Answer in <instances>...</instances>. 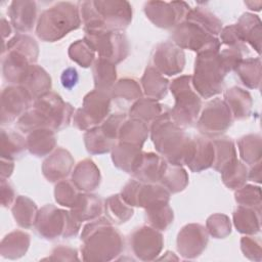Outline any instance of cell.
<instances>
[{
	"label": "cell",
	"instance_id": "1",
	"mask_svg": "<svg viewBox=\"0 0 262 262\" xmlns=\"http://www.w3.org/2000/svg\"><path fill=\"white\" fill-rule=\"evenodd\" d=\"M74 107L55 92H47L34 100L33 105L16 122L17 128L30 133L36 129L48 128L55 132L69 126Z\"/></svg>",
	"mask_w": 262,
	"mask_h": 262
},
{
	"label": "cell",
	"instance_id": "2",
	"mask_svg": "<svg viewBox=\"0 0 262 262\" xmlns=\"http://www.w3.org/2000/svg\"><path fill=\"white\" fill-rule=\"evenodd\" d=\"M81 253L85 261H110L124 251L123 234L106 218L100 217L86 224L81 233Z\"/></svg>",
	"mask_w": 262,
	"mask_h": 262
},
{
	"label": "cell",
	"instance_id": "3",
	"mask_svg": "<svg viewBox=\"0 0 262 262\" xmlns=\"http://www.w3.org/2000/svg\"><path fill=\"white\" fill-rule=\"evenodd\" d=\"M150 137L157 151L173 165H186L192 139L177 125L167 110L150 123Z\"/></svg>",
	"mask_w": 262,
	"mask_h": 262
},
{
	"label": "cell",
	"instance_id": "4",
	"mask_svg": "<svg viewBox=\"0 0 262 262\" xmlns=\"http://www.w3.org/2000/svg\"><path fill=\"white\" fill-rule=\"evenodd\" d=\"M78 5L85 31L121 32L132 20V6L128 1H83Z\"/></svg>",
	"mask_w": 262,
	"mask_h": 262
},
{
	"label": "cell",
	"instance_id": "5",
	"mask_svg": "<svg viewBox=\"0 0 262 262\" xmlns=\"http://www.w3.org/2000/svg\"><path fill=\"white\" fill-rule=\"evenodd\" d=\"M39 46L34 38L17 33L2 50V73L4 79L19 85L29 68L37 61Z\"/></svg>",
	"mask_w": 262,
	"mask_h": 262
},
{
	"label": "cell",
	"instance_id": "6",
	"mask_svg": "<svg viewBox=\"0 0 262 262\" xmlns=\"http://www.w3.org/2000/svg\"><path fill=\"white\" fill-rule=\"evenodd\" d=\"M79 5L60 1L45 9L39 16L36 34L46 42H54L81 27Z\"/></svg>",
	"mask_w": 262,
	"mask_h": 262
},
{
	"label": "cell",
	"instance_id": "7",
	"mask_svg": "<svg viewBox=\"0 0 262 262\" xmlns=\"http://www.w3.org/2000/svg\"><path fill=\"white\" fill-rule=\"evenodd\" d=\"M219 51L207 50L196 55L191 82L201 97L210 98L223 90L224 78L228 71L221 59Z\"/></svg>",
	"mask_w": 262,
	"mask_h": 262
},
{
	"label": "cell",
	"instance_id": "8",
	"mask_svg": "<svg viewBox=\"0 0 262 262\" xmlns=\"http://www.w3.org/2000/svg\"><path fill=\"white\" fill-rule=\"evenodd\" d=\"M170 90L175 98V104L170 110L173 121L182 128L196 123L201 107V96L192 86L191 76L184 75L176 78L170 84Z\"/></svg>",
	"mask_w": 262,
	"mask_h": 262
},
{
	"label": "cell",
	"instance_id": "9",
	"mask_svg": "<svg viewBox=\"0 0 262 262\" xmlns=\"http://www.w3.org/2000/svg\"><path fill=\"white\" fill-rule=\"evenodd\" d=\"M81 222L71 212L54 205H46L38 211L35 222L36 232L43 238L52 241L58 237L71 238L80 230Z\"/></svg>",
	"mask_w": 262,
	"mask_h": 262
},
{
	"label": "cell",
	"instance_id": "10",
	"mask_svg": "<svg viewBox=\"0 0 262 262\" xmlns=\"http://www.w3.org/2000/svg\"><path fill=\"white\" fill-rule=\"evenodd\" d=\"M112 105L111 91L94 89L88 92L73 116L74 125L83 131L99 126L110 116Z\"/></svg>",
	"mask_w": 262,
	"mask_h": 262
},
{
	"label": "cell",
	"instance_id": "11",
	"mask_svg": "<svg viewBox=\"0 0 262 262\" xmlns=\"http://www.w3.org/2000/svg\"><path fill=\"white\" fill-rule=\"evenodd\" d=\"M84 39L100 58L114 64L124 60L129 53V43L125 34L113 31H85Z\"/></svg>",
	"mask_w": 262,
	"mask_h": 262
},
{
	"label": "cell",
	"instance_id": "12",
	"mask_svg": "<svg viewBox=\"0 0 262 262\" xmlns=\"http://www.w3.org/2000/svg\"><path fill=\"white\" fill-rule=\"evenodd\" d=\"M172 40L179 48L189 49L196 53L207 50L219 51L221 47V42L217 37L211 35L201 26L185 19L174 28Z\"/></svg>",
	"mask_w": 262,
	"mask_h": 262
},
{
	"label": "cell",
	"instance_id": "13",
	"mask_svg": "<svg viewBox=\"0 0 262 262\" xmlns=\"http://www.w3.org/2000/svg\"><path fill=\"white\" fill-rule=\"evenodd\" d=\"M122 198L130 205L149 209L159 205L169 204L170 192L156 183H144L136 179H130L121 191Z\"/></svg>",
	"mask_w": 262,
	"mask_h": 262
},
{
	"label": "cell",
	"instance_id": "14",
	"mask_svg": "<svg viewBox=\"0 0 262 262\" xmlns=\"http://www.w3.org/2000/svg\"><path fill=\"white\" fill-rule=\"evenodd\" d=\"M232 114L221 98H214L207 102L196 121V127L201 134L206 137L222 135L231 126Z\"/></svg>",
	"mask_w": 262,
	"mask_h": 262
},
{
	"label": "cell",
	"instance_id": "15",
	"mask_svg": "<svg viewBox=\"0 0 262 262\" xmlns=\"http://www.w3.org/2000/svg\"><path fill=\"white\" fill-rule=\"evenodd\" d=\"M189 5L184 1H148L144 4V13L157 27L162 29L175 28L185 19Z\"/></svg>",
	"mask_w": 262,
	"mask_h": 262
},
{
	"label": "cell",
	"instance_id": "16",
	"mask_svg": "<svg viewBox=\"0 0 262 262\" xmlns=\"http://www.w3.org/2000/svg\"><path fill=\"white\" fill-rule=\"evenodd\" d=\"M34 100L28 91L20 85L7 86L1 93V124L7 125L20 118L31 106Z\"/></svg>",
	"mask_w": 262,
	"mask_h": 262
},
{
	"label": "cell",
	"instance_id": "17",
	"mask_svg": "<svg viewBox=\"0 0 262 262\" xmlns=\"http://www.w3.org/2000/svg\"><path fill=\"white\" fill-rule=\"evenodd\" d=\"M129 242L133 254L142 261L156 259L164 246L162 233L151 226H142L134 230Z\"/></svg>",
	"mask_w": 262,
	"mask_h": 262
},
{
	"label": "cell",
	"instance_id": "18",
	"mask_svg": "<svg viewBox=\"0 0 262 262\" xmlns=\"http://www.w3.org/2000/svg\"><path fill=\"white\" fill-rule=\"evenodd\" d=\"M154 64L160 73L167 76H174L181 73L185 66L183 49L179 48L172 41L158 44L152 55Z\"/></svg>",
	"mask_w": 262,
	"mask_h": 262
},
{
	"label": "cell",
	"instance_id": "19",
	"mask_svg": "<svg viewBox=\"0 0 262 262\" xmlns=\"http://www.w3.org/2000/svg\"><path fill=\"white\" fill-rule=\"evenodd\" d=\"M208 231L201 224H187L177 235V250L186 259L200 256L208 244Z\"/></svg>",
	"mask_w": 262,
	"mask_h": 262
},
{
	"label": "cell",
	"instance_id": "20",
	"mask_svg": "<svg viewBox=\"0 0 262 262\" xmlns=\"http://www.w3.org/2000/svg\"><path fill=\"white\" fill-rule=\"evenodd\" d=\"M167 164L168 162L161 155L141 151L131 174L138 181L157 183L160 182Z\"/></svg>",
	"mask_w": 262,
	"mask_h": 262
},
{
	"label": "cell",
	"instance_id": "21",
	"mask_svg": "<svg viewBox=\"0 0 262 262\" xmlns=\"http://www.w3.org/2000/svg\"><path fill=\"white\" fill-rule=\"evenodd\" d=\"M74 163V159L70 151L62 147H57L43 162V175L50 182H59L70 175Z\"/></svg>",
	"mask_w": 262,
	"mask_h": 262
},
{
	"label": "cell",
	"instance_id": "22",
	"mask_svg": "<svg viewBox=\"0 0 262 262\" xmlns=\"http://www.w3.org/2000/svg\"><path fill=\"white\" fill-rule=\"evenodd\" d=\"M37 3L35 1L15 0L7 9L10 24L19 33H28L33 30L37 18Z\"/></svg>",
	"mask_w": 262,
	"mask_h": 262
},
{
	"label": "cell",
	"instance_id": "23",
	"mask_svg": "<svg viewBox=\"0 0 262 262\" xmlns=\"http://www.w3.org/2000/svg\"><path fill=\"white\" fill-rule=\"evenodd\" d=\"M215 160V147L208 137H194L191 141V149L186 165L191 172L200 173L213 166Z\"/></svg>",
	"mask_w": 262,
	"mask_h": 262
},
{
	"label": "cell",
	"instance_id": "24",
	"mask_svg": "<svg viewBox=\"0 0 262 262\" xmlns=\"http://www.w3.org/2000/svg\"><path fill=\"white\" fill-rule=\"evenodd\" d=\"M72 181L80 191L91 192L100 184V172L90 159L80 161L72 173Z\"/></svg>",
	"mask_w": 262,
	"mask_h": 262
},
{
	"label": "cell",
	"instance_id": "25",
	"mask_svg": "<svg viewBox=\"0 0 262 262\" xmlns=\"http://www.w3.org/2000/svg\"><path fill=\"white\" fill-rule=\"evenodd\" d=\"M103 209L104 203L98 195L89 192H80L71 208V213L78 221L83 222L98 218L103 213Z\"/></svg>",
	"mask_w": 262,
	"mask_h": 262
},
{
	"label": "cell",
	"instance_id": "26",
	"mask_svg": "<svg viewBox=\"0 0 262 262\" xmlns=\"http://www.w3.org/2000/svg\"><path fill=\"white\" fill-rule=\"evenodd\" d=\"M31 95L33 100L47 93L51 89V78L48 73L38 64H32L19 84Z\"/></svg>",
	"mask_w": 262,
	"mask_h": 262
},
{
	"label": "cell",
	"instance_id": "27",
	"mask_svg": "<svg viewBox=\"0 0 262 262\" xmlns=\"http://www.w3.org/2000/svg\"><path fill=\"white\" fill-rule=\"evenodd\" d=\"M142 96V88L138 81L124 78L115 83L111 89L112 100L120 107L133 104Z\"/></svg>",
	"mask_w": 262,
	"mask_h": 262
},
{
	"label": "cell",
	"instance_id": "28",
	"mask_svg": "<svg viewBox=\"0 0 262 262\" xmlns=\"http://www.w3.org/2000/svg\"><path fill=\"white\" fill-rule=\"evenodd\" d=\"M223 100L228 105L233 119L244 120L250 116L253 100L248 91L239 87H231L225 91Z\"/></svg>",
	"mask_w": 262,
	"mask_h": 262
},
{
	"label": "cell",
	"instance_id": "29",
	"mask_svg": "<svg viewBox=\"0 0 262 262\" xmlns=\"http://www.w3.org/2000/svg\"><path fill=\"white\" fill-rule=\"evenodd\" d=\"M29 151L36 157L49 155L56 146L55 131L48 128L36 129L29 133L27 137Z\"/></svg>",
	"mask_w": 262,
	"mask_h": 262
},
{
	"label": "cell",
	"instance_id": "30",
	"mask_svg": "<svg viewBox=\"0 0 262 262\" xmlns=\"http://www.w3.org/2000/svg\"><path fill=\"white\" fill-rule=\"evenodd\" d=\"M242 40L248 42L259 54L261 48V20L252 13H244L234 24Z\"/></svg>",
	"mask_w": 262,
	"mask_h": 262
},
{
	"label": "cell",
	"instance_id": "31",
	"mask_svg": "<svg viewBox=\"0 0 262 262\" xmlns=\"http://www.w3.org/2000/svg\"><path fill=\"white\" fill-rule=\"evenodd\" d=\"M148 124L138 119L130 118L126 119L125 122L122 124L119 131L118 141L142 148L143 143L148 137Z\"/></svg>",
	"mask_w": 262,
	"mask_h": 262
},
{
	"label": "cell",
	"instance_id": "32",
	"mask_svg": "<svg viewBox=\"0 0 262 262\" xmlns=\"http://www.w3.org/2000/svg\"><path fill=\"white\" fill-rule=\"evenodd\" d=\"M141 85L146 97L160 100L167 95L169 81L156 68L148 67L141 78Z\"/></svg>",
	"mask_w": 262,
	"mask_h": 262
},
{
	"label": "cell",
	"instance_id": "33",
	"mask_svg": "<svg viewBox=\"0 0 262 262\" xmlns=\"http://www.w3.org/2000/svg\"><path fill=\"white\" fill-rule=\"evenodd\" d=\"M233 223L241 233L255 234L261 228V211L238 205L233 211Z\"/></svg>",
	"mask_w": 262,
	"mask_h": 262
},
{
	"label": "cell",
	"instance_id": "34",
	"mask_svg": "<svg viewBox=\"0 0 262 262\" xmlns=\"http://www.w3.org/2000/svg\"><path fill=\"white\" fill-rule=\"evenodd\" d=\"M30 246V235L21 230H14L5 235L1 242L2 257L17 259L26 254Z\"/></svg>",
	"mask_w": 262,
	"mask_h": 262
},
{
	"label": "cell",
	"instance_id": "35",
	"mask_svg": "<svg viewBox=\"0 0 262 262\" xmlns=\"http://www.w3.org/2000/svg\"><path fill=\"white\" fill-rule=\"evenodd\" d=\"M105 217L113 224H123L127 222L134 213L132 206H130L121 195V193L110 195L104 201Z\"/></svg>",
	"mask_w": 262,
	"mask_h": 262
},
{
	"label": "cell",
	"instance_id": "36",
	"mask_svg": "<svg viewBox=\"0 0 262 262\" xmlns=\"http://www.w3.org/2000/svg\"><path fill=\"white\" fill-rule=\"evenodd\" d=\"M164 106L165 105L161 104L156 99L141 97L131 105L129 110V117L138 119L146 124H150L160 115L166 112V107Z\"/></svg>",
	"mask_w": 262,
	"mask_h": 262
},
{
	"label": "cell",
	"instance_id": "37",
	"mask_svg": "<svg viewBox=\"0 0 262 262\" xmlns=\"http://www.w3.org/2000/svg\"><path fill=\"white\" fill-rule=\"evenodd\" d=\"M92 73L95 89L111 91L117 79L116 64L98 57L92 64Z\"/></svg>",
	"mask_w": 262,
	"mask_h": 262
},
{
	"label": "cell",
	"instance_id": "38",
	"mask_svg": "<svg viewBox=\"0 0 262 262\" xmlns=\"http://www.w3.org/2000/svg\"><path fill=\"white\" fill-rule=\"evenodd\" d=\"M1 158L15 160L28 148L27 138L13 130H1Z\"/></svg>",
	"mask_w": 262,
	"mask_h": 262
},
{
	"label": "cell",
	"instance_id": "39",
	"mask_svg": "<svg viewBox=\"0 0 262 262\" xmlns=\"http://www.w3.org/2000/svg\"><path fill=\"white\" fill-rule=\"evenodd\" d=\"M141 151V147L119 142L112 149V160L118 169L131 174Z\"/></svg>",
	"mask_w": 262,
	"mask_h": 262
},
{
	"label": "cell",
	"instance_id": "40",
	"mask_svg": "<svg viewBox=\"0 0 262 262\" xmlns=\"http://www.w3.org/2000/svg\"><path fill=\"white\" fill-rule=\"evenodd\" d=\"M15 222L23 228H31L35 225L38 215L36 204L25 195H18L11 208Z\"/></svg>",
	"mask_w": 262,
	"mask_h": 262
},
{
	"label": "cell",
	"instance_id": "41",
	"mask_svg": "<svg viewBox=\"0 0 262 262\" xmlns=\"http://www.w3.org/2000/svg\"><path fill=\"white\" fill-rule=\"evenodd\" d=\"M215 147V160L213 168L222 172L226 167L237 160L234 142L229 137H220L212 140Z\"/></svg>",
	"mask_w": 262,
	"mask_h": 262
},
{
	"label": "cell",
	"instance_id": "42",
	"mask_svg": "<svg viewBox=\"0 0 262 262\" xmlns=\"http://www.w3.org/2000/svg\"><path fill=\"white\" fill-rule=\"evenodd\" d=\"M84 142L87 151L91 155H102L108 152L117 144V141L105 135L100 125L86 131L84 134Z\"/></svg>",
	"mask_w": 262,
	"mask_h": 262
},
{
	"label": "cell",
	"instance_id": "43",
	"mask_svg": "<svg viewBox=\"0 0 262 262\" xmlns=\"http://www.w3.org/2000/svg\"><path fill=\"white\" fill-rule=\"evenodd\" d=\"M185 20L201 26L215 37L218 36L222 30V21L205 7L196 6L194 8H190L185 16Z\"/></svg>",
	"mask_w": 262,
	"mask_h": 262
},
{
	"label": "cell",
	"instance_id": "44",
	"mask_svg": "<svg viewBox=\"0 0 262 262\" xmlns=\"http://www.w3.org/2000/svg\"><path fill=\"white\" fill-rule=\"evenodd\" d=\"M241 81L251 89H259L261 82V60L257 58L243 59L235 69Z\"/></svg>",
	"mask_w": 262,
	"mask_h": 262
},
{
	"label": "cell",
	"instance_id": "45",
	"mask_svg": "<svg viewBox=\"0 0 262 262\" xmlns=\"http://www.w3.org/2000/svg\"><path fill=\"white\" fill-rule=\"evenodd\" d=\"M160 182L170 193H176L187 186L188 175L182 166L168 163Z\"/></svg>",
	"mask_w": 262,
	"mask_h": 262
},
{
	"label": "cell",
	"instance_id": "46",
	"mask_svg": "<svg viewBox=\"0 0 262 262\" xmlns=\"http://www.w3.org/2000/svg\"><path fill=\"white\" fill-rule=\"evenodd\" d=\"M237 145L239 156L245 163L249 165H254L261 161L262 141L260 135L249 134L243 136L238 139Z\"/></svg>",
	"mask_w": 262,
	"mask_h": 262
},
{
	"label": "cell",
	"instance_id": "47",
	"mask_svg": "<svg viewBox=\"0 0 262 262\" xmlns=\"http://www.w3.org/2000/svg\"><path fill=\"white\" fill-rule=\"evenodd\" d=\"M145 218L149 226L157 230H166L173 222L174 214L169 204H163L146 209Z\"/></svg>",
	"mask_w": 262,
	"mask_h": 262
},
{
	"label": "cell",
	"instance_id": "48",
	"mask_svg": "<svg viewBox=\"0 0 262 262\" xmlns=\"http://www.w3.org/2000/svg\"><path fill=\"white\" fill-rule=\"evenodd\" d=\"M223 183L230 189H238L245 185L248 179V171L246 165L236 160L221 172Z\"/></svg>",
	"mask_w": 262,
	"mask_h": 262
},
{
	"label": "cell",
	"instance_id": "49",
	"mask_svg": "<svg viewBox=\"0 0 262 262\" xmlns=\"http://www.w3.org/2000/svg\"><path fill=\"white\" fill-rule=\"evenodd\" d=\"M70 58L83 68H89L95 60V51L85 40H77L69 48Z\"/></svg>",
	"mask_w": 262,
	"mask_h": 262
},
{
	"label": "cell",
	"instance_id": "50",
	"mask_svg": "<svg viewBox=\"0 0 262 262\" xmlns=\"http://www.w3.org/2000/svg\"><path fill=\"white\" fill-rule=\"evenodd\" d=\"M234 199L239 206L261 211V190L259 186L243 185L236 189Z\"/></svg>",
	"mask_w": 262,
	"mask_h": 262
},
{
	"label": "cell",
	"instance_id": "51",
	"mask_svg": "<svg viewBox=\"0 0 262 262\" xmlns=\"http://www.w3.org/2000/svg\"><path fill=\"white\" fill-rule=\"evenodd\" d=\"M80 190L72 180H61L56 183L54 188V198L57 204L63 207L72 208L75 204Z\"/></svg>",
	"mask_w": 262,
	"mask_h": 262
},
{
	"label": "cell",
	"instance_id": "52",
	"mask_svg": "<svg viewBox=\"0 0 262 262\" xmlns=\"http://www.w3.org/2000/svg\"><path fill=\"white\" fill-rule=\"evenodd\" d=\"M206 229L213 237L224 238L231 232L230 220L224 214H213L207 219Z\"/></svg>",
	"mask_w": 262,
	"mask_h": 262
},
{
	"label": "cell",
	"instance_id": "53",
	"mask_svg": "<svg viewBox=\"0 0 262 262\" xmlns=\"http://www.w3.org/2000/svg\"><path fill=\"white\" fill-rule=\"evenodd\" d=\"M126 119H127L126 114L115 113V114L110 115L103 121V123L100 125V127L106 136H108L111 139L117 141L118 137H119L120 128Z\"/></svg>",
	"mask_w": 262,
	"mask_h": 262
},
{
	"label": "cell",
	"instance_id": "54",
	"mask_svg": "<svg viewBox=\"0 0 262 262\" xmlns=\"http://www.w3.org/2000/svg\"><path fill=\"white\" fill-rule=\"evenodd\" d=\"M221 41L226 44L228 47H235L243 50L245 53H249L246 43L242 40L241 36L237 33V30L234 25L227 26L221 30Z\"/></svg>",
	"mask_w": 262,
	"mask_h": 262
},
{
	"label": "cell",
	"instance_id": "55",
	"mask_svg": "<svg viewBox=\"0 0 262 262\" xmlns=\"http://www.w3.org/2000/svg\"><path fill=\"white\" fill-rule=\"evenodd\" d=\"M241 248L244 255L251 260H261V239L254 236H244L241 239Z\"/></svg>",
	"mask_w": 262,
	"mask_h": 262
},
{
	"label": "cell",
	"instance_id": "56",
	"mask_svg": "<svg viewBox=\"0 0 262 262\" xmlns=\"http://www.w3.org/2000/svg\"><path fill=\"white\" fill-rule=\"evenodd\" d=\"M47 259L68 261V260H78L79 258H78L77 250L70 247H66V246H59L53 249L51 256L48 257Z\"/></svg>",
	"mask_w": 262,
	"mask_h": 262
},
{
	"label": "cell",
	"instance_id": "57",
	"mask_svg": "<svg viewBox=\"0 0 262 262\" xmlns=\"http://www.w3.org/2000/svg\"><path fill=\"white\" fill-rule=\"evenodd\" d=\"M0 189H1V204L3 207L8 208L10 207L14 201H15V191L12 187V185L4 178H1V184H0Z\"/></svg>",
	"mask_w": 262,
	"mask_h": 262
},
{
	"label": "cell",
	"instance_id": "58",
	"mask_svg": "<svg viewBox=\"0 0 262 262\" xmlns=\"http://www.w3.org/2000/svg\"><path fill=\"white\" fill-rule=\"evenodd\" d=\"M61 84L67 89H72L75 87L79 81V75L75 68H68L66 69L60 77Z\"/></svg>",
	"mask_w": 262,
	"mask_h": 262
},
{
	"label": "cell",
	"instance_id": "59",
	"mask_svg": "<svg viewBox=\"0 0 262 262\" xmlns=\"http://www.w3.org/2000/svg\"><path fill=\"white\" fill-rule=\"evenodd\" d=\"M14 163L11 160L1 158V178H9L13 172Z\"/></svg>",
	"mask_w": 262,
	"mask_h": 262
},
{
	"label": "cell",
	"instance_id": "60",
	"mask_svg": "<svg viewBox=\"0 0 262 262\" xmlns=\"http://www.w3.org/2000/svg\"><path fill=\"white\" fill-rule=\"evenodd\" d=\"M248 178L251 181H255V182L261 181V161L254 164V167L251 169V171L248 174Z\"/></svg>",
	"mask_w": 262,
	"mask_h": 262
},
{
	"label": "cell",
	"instance_id": "61",
	"mask_svg": "<svg viewBox=\"0 0 262 262\" xmlns=\"http://www.w3.org/2000/svg\"><path fill=\"white\" fill-rule=\"evenodd\" d=\"M1 33H2V37L3 39H5L6 37H8L11 34V27L10 24L8 23V20L4 17L1 18Z\"/></svg>",
	"mask_w": 262,
	"mask_h": 262
}]
</instances>
